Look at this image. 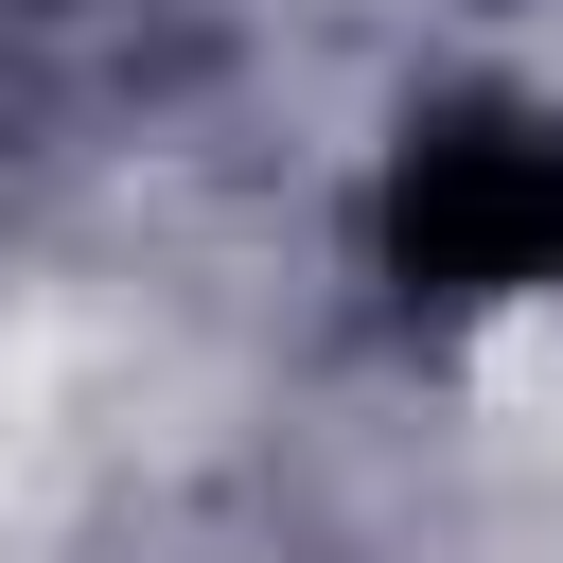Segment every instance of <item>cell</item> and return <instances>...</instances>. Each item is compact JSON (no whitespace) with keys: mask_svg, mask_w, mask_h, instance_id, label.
Listing matches in <instances>:
<instances>
[{"mask_svg":"<svg viewBox=\"0 0 563 563\" xmlns=\"http://www.w3.org/2000/svg\"><path fill=\"white\" fill-rule=\"evenodd\" d=\"M387 282L405 299H528L563 282V123L545 106H422L387 141Z\"/></svg>","mask_w":563,"mask_h":563,"instance_id":"cell-1","label":"cell"}]
</instances>
